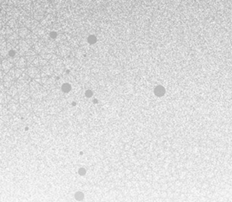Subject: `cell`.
Wrapping results in <instances>:
<instances>
[{"label":"cell","instance_id":"cell-1","mask_svg":"<svg viewBox=\"0 0 232 202\" xmlns=\"http://www.w3.org/2000/svg\"><path fill=\"white\" fill-rule=\"evenodd\" d=\"M17 48L18 49L19 54L21 56H24V54L29 50L31 49V46L26 42V40L24 39H21L19 40L18 45L17 46Z\"/></svg>","mask_w":232,"mask_h":202},{"label":"cell","instance_id":"cell-2","mask_svg":"<svg viewBox=\"0 0 232 202\" xmlns=\"http://www.w3.org/2000/svg\"><path fill=\"white\" fill-rule=\"evenodd\" d=\"M13 66V63H12L10 61H9L7 58H4L2 60V63H1V65H0V70L7 74L9 71L10 70L12 67Z\"/></svg>","mask_w":232,"mask_h":202},{"label":"cell","instance_id":"cell-3","mask_svg":"<svg viewBox=\"0 0 232 202\" xmlns=\"http://www.w3.org/2000/svg\"><path fill=\"white\" fill-rule=\"evenodd\" d=\"M24 57H25V58H26L27 60V63H31V62L34 60L35 58H36L37 57V53L34 50H32V49H29L28 51H27L25 54H24Z\"/></svg>","mask_w":232,"mask_h":202},{"label":"cell","instance_id":"cell-4","mask_svg":"<svg viewBox=\"0 0 232 202\" xmlns=\"http://www.w3.org/2000/svg\"><path fill=\"white\" fill-rule=\"evenodd\" d=\"M15 66H17V68L18 69H24L27 65V60L24 56H21L20 58L17 60L15 63Z\"/></svg>","mask_w":232,"mask_h":202},{"label":"cell","instance_id":"cell-5","mask_svg":"<svg viewBox=\"0 0 232 202\" xmlns=\"http://www.w3.org/2000/svg\"><path fill=\"white\" fill-rule=\"evenodd\" d=\"M30 33H31V32L29 31L28 29H26V28H21V29H19L18 31H17V34H18L19 37L24 39H26L27 37H29Z\"/></svg>","mask_w":232,"mask_h":202},{"label":"cell","instance_id":"cell-6","mask_svg":"<svg viewBox=\"0 0 232 202\" xmlns=\"http://www.w3.org/2000/svg\"><path fill=\"white\" fill-rule=\"evenodd\" d=\"M6 25L13 29V31L16 32H17V31H18V25H17V24L14 19H10L9 21L6 23Z\"/></svg>","mask_w":232,"mask_h":202},{"label":"cell","instance_id":"cell-7","mask_svg":"<svg viewBox=\"0 0 232 202\" xmlns=\"http://www.w3.org/2000/svg\"><path fill=\"white\" fill-rule=\"evenodd\" d=\"M154 93H155L157 96H160L161 97V96H163L164 93H165V89H164V87L161 86V85H158V86H157L155 88Z\"/></svg>","mask_w":232,"mask_h":202},{"label":"cell","instance_id":"cell-8","mask_svg":"<svg viewBox=\"0 0 232 202\" xmlns=\"http://www.w3.org/2000/svg\"><path fill=\"white\" fill-rule=\"evenodd\" d=\"M87 41H88L90 44H95L97 42V37L95 36H94V35H91V36L88 37Z\"/></svg>","mask_w":232,"mask_h":202},{"label":"cell","instance_id":"cell-9","mask_svg":"<svg viewBox=\"0 0 232 202\" xmlns=\"http://www.w3.org/2000/svg\"><path fill=\"white\" fill-rule=\"evenodd\" d=\"M70 89H71V86L69 84H67V83H66V84H64L62 85L63 92H68L70 91Z\"/></svg>","mask_w":232,"mask_h":202},{"label":"cell","instance_id":"cell-10","mask_svg":"<svg viewBox=\"0 0 232 202\" xmlns=\"http://www.w3.org/2000/svg\"><path fill=\"white\" fill-rule=\"evenodd\" d=\"M84 194L83 193H81V192H77L76 194V195H75V197H76V199L77 200V201H81V200L84 199Z\"/></svg>","mask_w":232,"mask_h":202},{"label":"cell","instance_id":"cell-11","mask_svg":"<svg viewBox=\"0 0 232 202\" xmlns=\"http://www.w3.org/2000/svg\"><path fill=\"white\" fill-rule=\"evenodd\" d=\"M39 56H37L36 58H35L34 60L31 62V66H34L36 67L39 66Z\"/></svg>","mask_w":232,"mask_h":202},{"label":"cell","instance_id":"cell-12","mask_svg":"<svg viewBox=\"0 0 232 202\" xmlns=\"http://www.w3.org/2000/svg\"><path fill=\"white\" fill-rule=\"evenodd\" d=\"M6 42V39L5 36H3V34L0 33V45L3 44V43Z\"/></svg>","mask_w":232,"mask_h":202},{"label":"cell","instance_id":"cell-13","mask_svg":"<svg viewBox=\"0 0 232 202\" xmlns=\"http://www.w3.org/2000/svg\"><path fill=\"white\" fill-rule=\"evenodd\" d=\"M79 174H80V175H84L86 174V171H85V169H84V168H81V169H80V171H79Z\"/></svg>","mask_w":232,"mask_h":202},{"label":"cell","instance_id":"cell-14","mask_svg":"<svg viewBox=\"0 0 232 202\" xmlns=\"http://www.w3.org/2000/svg\"><path fill=\"white\" fill-rule=\"evenodd\" d=\"M86 96H89V97H91L92 96V92L91 91V90H87L86 92Z\"/></svg>","mask_w":232,"mask_h":202},{"label":"cell","instance_id":"cell-15","mask_svg":"<svg viewBox=\"0 0 232 202\" xmlns=\"http://www.w3.org/2000/svg\"><path fill=\"white\" fill-rule=\"evenodd\" d=\"M3 78V71L0 70V81Z\"/></svg>","mask_w":232,"mask_h":202},{"label":"cell","instance_id":"cell-16","mask_svg":"<svg viewBox=\"0 0 232 202\" xmlns=\"http://www.w3.org/2000/svg\"><path fill=\"white\" fill-rule=\"evenodd\" d=\"M2 58H3V57H2V55H0V59H2Z\"/></svg>","mask_w":232,"mask_h":202},{"label":"cell","instance_id":"cell-17","mask_svg":"<svg viewBox=\"0 0 232 202\" xmlns=\"http://www.w3.org/2000/svg\"><path fill=\"white\" fill-rule=\"evenodd\" d=\"M1 63H2V59H0V65H1Z\"/></svg>","mask_w":232,"mask_h":202}]
</instances>
